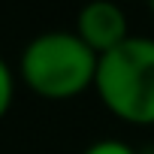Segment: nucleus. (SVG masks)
<instances>
[{
    "label": "nucleus",
    "mask_w": 154,
    "mask_h": 154,
    "mask_svg": "<svg viewBox=\"0 0 154 154\" xmlns=\"http://www.w3.org/2000/svg\"><path fill=\"white\" fill-rule=\"evenodd\" d=\"M12 100H15V72H12V66L3 57H0V121L9 115Z\"/></svg>",
    "instance_id": "4"
},
{
    "label": "nucleus",
    "mask_w": 154,
    "mask_h": 154,
    "mask_svg": "<svg viewBox=\"0 0 154 154\" xmlns=\"http://www.w3.org/2000/svg\"><path fill=\"white\" fill-rule=\"evenodd\" d=\"M118 3H124V0H118Z\"/></svg>",
    "instance_id": "7"
},
{
    "label": "nucleus",
    "mask_w": 154,
    "mask_h": 154,
    "mask_svg": "<svg viewBox=\"0 0 154 154\" xmlns=\"http://www.w3.org/2000/svg\"><path fill=\"white\" fill-rule=\"evenodd\" d=\"M100 57L75 36V30L36 33L18 57L24 88L42 100H75L97 82Z\"/></svg>",
    "instance_id": "1"
},
{
    "label": "nucleus",
    "mask_w": 154,
    "mask_h": 154,
    "mask_svg": "<svg viewBox=\"0 0 154 154\" xmlns=\"http://www.w3.org/2000/svg\"><path fill=\"white\" fill-rule=\"evenodd\" d=\"M94 91L112 118L130 127H154V39L130 36L103 54Z\"/></svg>",
    "instance_id": "2"
},
{
    "label": "nucleus",
    "mask_w": 154,
    "mask_h": 154,
    "mask_svg": "<svg viewBox=\"0 0 154 154\" xmlns=\"http://www.w3.org/2000/svg\"><path fill=\"white\" fill-rule=\"evenodd\" d=\"M82 154H136V148L127 145L124 139H97V142H91Z\"/></svg>",
    "instance_id": "5"
},
{
    "label": "nucleus",
    "mask_w": 154,
    "mask_h": 154,
    "mask_svg": "<svg viewBox=\"0 0 154 154\" xmlns=\"http://www.w3.org/2000/svg\"><path fill=\"white\" fill-rule=\"evenodd\" d=\"M75 36L97 57H103V54L115 51L133 33H130L124 6L118 0H88L75 15Z\"/></svg>",
    "instance_id": "3"
},
{
    "label": "nucleus",
    "mask_w": 154,
    "mask_h": 154,
    "mask_svg": "<svg viewBox=\"0 0 154 154\" xmlns=\"http://www.w3.org/2000/svg\"><path fill=\"white\" fill-rule=\"evenodd\" d=\"M145 3H148V9H151V15H154V0H145Z\"/></svg>",
    "instance_id": "6"
}]
</instances>
